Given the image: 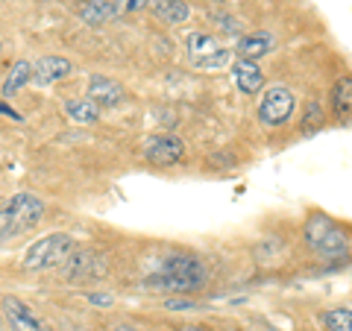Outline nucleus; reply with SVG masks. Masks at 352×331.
Masks as SVG:
<instances>
[{
	"mask_svg": "<svg viewBox=\"0 0 352 331\" xmlns=\"http://www.w3.org/2000/svg\"><path fill=\"white\" fill-rule=\"evenodd\" d=\"M206 284V267L194 255H168L159 270L147 279V288L168 290L173 296H188Z\"/></svg>",
	"mask_w": 352,
	"mask_h": 331,
	"instance_id": "1",
	"label": "nucleus"
},
{
	"mask_svg": "<svg viewBox=\"0 0 352 331\" xmlns=\"http://www.w3.org/2000/svg\"><path fill=\"white\" fill-rule=\"evenodd\" d=\"M302 238H305V244L323 258H346L349 249H352L349 235L323 212H314L305 220Z\"/></svg>",
	"mask_w": 352,
	"mask_h": 331,
	"instance_id": "2",
	"label": "nucleus"
},
{
	"mask_svg": "<svg viewBox=\"0 0 352 331\" xmlns=\"http://www.w3.org/2000/svg\"><path fill=\"white\" fill-rule=\"evenodd\" d=\"M44 220V203L36 194L18 191L15 196H9L6 205L0 208V240L18 238L24 231H32Z\"/></svg>",
	"mask_w": 352,
	"mask_h": 331,
	"instance_id": "3",
	"label": "nucleus"
},
{
	"mask_svg": "<svg viewBox=\"0 0 352 331\" xmlns=\"http://www.w3.org/2000/svg\"><path fill=\"white\" fill-rule=\"evenodd\" d=\"M74 252H76V240L71 235H65V231H53V235H44L36 244H30L21 264L30 273H44V270L62 267Z\"/></svg>",
	"mask_w": 352,
	"mask_h": 331,
	"instance_id": "4",
	"label": "nucleus"
},
{
	"mask_svg": "<svg viewBox=\"0 0 352 331\" xmlns=\"http://www.w3.org/2000/svg\"><path fill=\"white\" fill-rule=\"evenodd\" d=\"M185 47H188L191 65L200 71H223L226 65L232 62V50H229L220 38L208 36V32H191L188 41H185Z\"/></svg>",
	"mask_w": 352,
	"mask_h": 331,
	"instance_id": "5",
	"label": "nucleus"
},
{
	"mask_svg": "<svg viewBox=\"0 0 352 331\" xmlns=\"http://www.w3.org/2000/svg\"><path fill=\"white\" fill-rule=\"evenodd\" d=\"M296 109V94L288 85H270L258 100V120L270 129H279L291 120Z\"/></svg>",
	"mask_w": 352,
	"mask_h": 331,
	"instance_id": "6",
	"label": "nucleus"
},
{
	"mask_svg": "<svg viewBox=\"0 0 352 331\" xmlns=\"http://www.w3.org/2000/svg\"><path fill=\"white\" fill-rule=\"evenodd\" d=\"M0 314H3L9 331H53L24 299H18V296H6V299L0 302Z\"/></svg>",
	"mask_w": 352,
	"mask_h": 331,
	"instance_id": "7",
	"label": "nucleus"
},
{
	"mask_svg": "<svg viewBox=\"0 0 352 331\" xmlns=\"http://www.w3.org/2000/svg\"><path fill=\"white\" fill-rule=\"evenodd\" d=\"M144 159L153 168H173L185 159V141L176 135H153L144 147Z\"/></svg>",
	"mask_w": 352,
	"mask_h": 331,
	"instance_id": "8",
	"label": "nucleus"
},
{
	"mask_svg": "<svg viewBox=\"0 0 352 331\" xmlns=\"http://www.w3.org/2000/svg\"><path fill=\"white\" fill-rule=\"evenodd\" d=\"M85 100H91L97 109H115L126 100V88L120 85L112 76H103V73H91L88 80V91H85Z\"/></svg>",
	"mask_w": 352,
	"mask_h": 331,
	"instance_id": "9",
	"label": "nucleus"
},
{
	"mask_svg": "<svg viewBox=\"0 0 352 331\" xmlns=\"http://www.w3.org/2000/svg\"><path fill=\"white\" fill-rule=\"evenodd\" d=\"M74 73V62L65 56H41L32 65V82L36 85H53L62 82Z\"/></svg>",
	"mask_w": 352,
	"mask_h": 331,
	"instance_id": "10",
	"label": "nucleus"
},
{
	"mask_svg": "<svg viewBox=\"0 0 352 331\" xmlns=\"http://www.w3.org/2000/svg\"><path fill=\"white\" fill-rule=\"evenodd\" d=\"M232 82L241 94L247 97H256L261 88H264V71L258 68L256 62H247V59H238L232 62Z\"/></svg>",
	"mask_w": 352,
	"mask_h": 331,
	"instance_id": "11",
	"label": "nucleus"
},
{
	"mask_svg": "<svg viewBox=\"0 0 352 331\" xmlns=\"http://www.w3.org/2000/svg\"><path fill=\"white\" fill-rule=\"evenodd\" d=\"M273 50V36L264 30H256V32H247V36L238 38V59H247V62H258L261 56H267Z\"/></svg>",
	"mask_w": 352,
	"mask_h": 331,
	"instance_id": "12",
	"label": "nucleus"
},
{
	"mask_svg": "<svg viewBox=\"0 0 352 331\" xmlns=\"http://www.w3.org/2000/svg\"><path fill=\"white\" fill-rule=\"evenodd\" d=\"M332 115L344 124H352V76H340L332 85Z\"/></svg>",
	"mask_w": 352,
	"mask_h": 331,
	"instance_id": "13",
	"label": "nucleus"
},
{
	"mask_svg": "<svg viewBox=\"0 0 352 331\" xmlns=\"http://www.w3.org/2000/svg\"><path fill=\"white\" fill-rule=\"evenodd\" d=\"M150 6L156 12V18H162L164 24H173V27H179L191 18V6L185 0H150Z\"/></svg>",
	"mask_w": 352,
	"mask_h": 331,
	"instance_id": "14",
	"label": "nucleus"
},
{
	"mask_svg": "<svg viewBox=\"0 0 352 331\" xmlns=\"http://www.w3.org/2000/svg\"><path fill=\"white\" fill-rule=\"evenodd\" d=\"M115 15H118V9L112 0H85L80 9V21L88 27H100L106 21H112Z\"/></svg>",
	"mask_w": 352,
	"mask_h": 331,
	"instance_id": "15",
	"label": "nucleus"
},
{
	"mask_svg": "<svg viewBox=\"0 0 352 331\" xmlns=\"http://www.w3.org/2000/svg\"><path fill=\"white\" fill-rule=\"evenodd\" d=\"M32 82V62H27V59H21V62H15L12 68H9V73H6V80H3V88H0V94L6 97H15L21 88L24 85H30Z\"/></svg>",
	"mask_w": 352,
	"mask_h": 331,
	"instance_id": "16",
	"label": "nucleus"
},
{
	"mask_svg": "<svg viewBox=\"0 0 352 331\" xmlns=\"http://www.w3.org/2000/svg\"><path fill=\"white\" fill-rule=\"evenodd\" d=\"M65 115H68V120H74V124L80 126H91L100 120V109H97L91 100H65Z\"/></svg>",
	"mask_w": 352,
	"mask_h": 331,
	"instance_id": "17",
	"label": "nucleus"
},
{
	"mask_svg": "<svg viewBox=\"0 0 352 331\" xmlns=\"http://www.w3.org/2000/svg\"><path fill=\"white\" fill-rule=\"evenodd\" d=\"M320 323L326 331H352V308H326Z\"/></svg>",
	"mask_w": 352,
	"mask_h": 331,
	"instance_id": "18",
	"label": "nucleus"
},
{
	"mask_svg": "<svg viewBox=\"0 0 352 331\" xmlns=\"http://www.w3.org/2000/svg\"><path fill=\"white\" fill-rule=\"evenodd\" d=\"M320 126H323V109L317 103H308L305 106V117H302V132L305 135H311V132L320 129Z\"/></svg>",
	"mask_w": 352,
	"mask_h": 331,
	"instance_id": "19",
	"label": "nucleus"
},
{
	"mask_svg": "<svg viewBox=\"0 0 352 331\" xmlns=\"http://www.w3.org/2000/svg\"><path fill=\"white\" fill-rule=\"evenodd\" d=\"M112 3L118 9V15H135L141 9L150 6V0H112Z\"/></svg>",
	"mask_w": 352,
	"mask_h": 331,
	"instance_id": "20",
	"label": "nucleus"
},
{
	"mask_svg": "<svg viewBox=\"0 0 352 331\" xmlns=\"http://www.w3.org/2000/svg\"><path fill=\"white\" fill-rule=\"evenodd\" d=\"M164 308H168V311H194V308H200V305L185 299V296H170V299H164Z\"/></svg>",
	"mask_w": 352,
	"mask_h": 331,
	"instance_id": "21",
	"label": "nucleus"
},
{
	"mask_svg": "<svg viewBox=\"0 0 352 331\" xmlns=\"http://www.w3.org/2000/svg\"><path fill=\"white\" fill-rule=\"evenodd\" d=\"M88 302L100 305V308H109V305H112V296H109V293H88Z\"/></svg>",
	"mask_w": 352,
	"mask_h": 331,
	"instance_id": "22",
	"label": "nucleus"
},
{
	"mask_svg": "<svg viewBox=\"0 0 352 331\" xmlns=\"http://www.w3.org/2000/svg\"><path fill=\"white\" fill-rule=\"evenodd\" d=\"M109 331H147V328H141V326H132V323H118V326H112Z\"/></svg>",
	"mask_w": 352,
	"mask_h": 331,
	"instance_id": "23",
	"label": "nucleus"
},
{
	"mask_svg": "<svg viewBox=\"0 0 352 331\" xmlns=\"http://www.w3.org/2000/svg\"><path fill=\"white\" fill-rule=\"evenodd\" d=\"M173 331H212V328H203V326H182V328H173Z\"/></svg>",
	"mask_w": 352,
	"mask_h": 331,
	"instance_id": "24",
	"label": "nucleus"
},
{
	"mask_svg": "<svg viewBox=\"0 0 352 331\" xmlns=\"http://www.w3.org/2000/svg\"><path fill=\"white\" fill-rule=\"evenodd\" d=\"M0 331H3V314H0Z\"/></svg>",
	"mask_w": 352,
	"mask_h": 331,
	"instance_id": "25",
	"label": "nucleus"
},
{
	"mask_svg": "<svg viewBox=\"0 0 352 331\" xmlns=\"http://www.w3.org/2000/svg\"><path fill=\"white\" fill-rule=\"evenodd\" d=\"M0 50H3V44H0Z\"/></svg>",
	"mask_w": 352,
	"mask_h": 331,
	"instance_id": "26",
	"label": "nucleus"
}]
</instances>
